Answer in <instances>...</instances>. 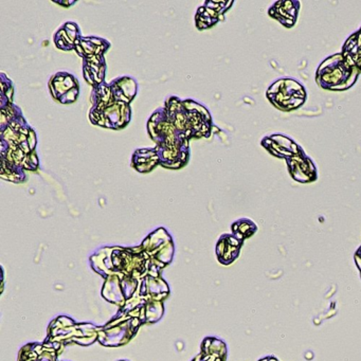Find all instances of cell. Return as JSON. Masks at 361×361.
<instances>
[{
    "label": "cell",
    "mask_w": 361,
    "mask_h": 361,
    "mask_svg": "<svg viewBox=\"0 0 361 361\" xmlns=\"http://www.w3.org/2000/svg\"><path fill=\"white\" fill-rule=\"evenodd\" d=\"M359 71L355 65L344 58L343 54H334L319 66L317 83L325 90H348L356 82Z\"/></svg>",
    "instance_id": "obj_1"
},
{
    "label": "cell",
    "mask_w": 361,
    "mask_h": 361,
    "mask_svg": "<svg viewBox=\"0 0 361 361\" xmlns=\"http://www.w3.org/2000/svg\"><path fill=\"white\" fill-rule=\"evenodd\" d=\"M267 98L280 111H290L305 102L306 92L299 82L282 79L270 86Z\"/></svg>",
    "instance_id": "obj_2"
},
{
    "label": "cell",
    "mask_w": 361,
    "mask_h": 361,
    "mask_svg": "<svg viewBox=\"0 0 361 361\" xmlns=\"http://www.w3.org/2000/svg\"><path fill=\"white\" fill-rule=\"evenodd\" d=\"M289 172L295 180L299 183H310L316 180V166L312 164V160L304 153L287 159Z\"/></svg>",
    "instance_id": "obj_3"
},
{
    "label": "cell",
    "mask_w": 361,
    "mask_h": 361,
    "mask_svg": "<svg viewBox=\"0 0 361 361\" xmlns=\"http://www.w3.org/2000/svg\"><path fill=\"white\" fill-rule=\"evenodd\" d=\"M284 138L285 136H283V135H276V136L274 135L270 138L264 139V140L268 142V145H264V147L268 151L271 152V154H274V155L278 156V157L286 158V159L303 153L302 149L289 138L287 142L283 145Z\"/></svg>",
    "instance_id": "obj_4"
},
{
    "label": "cell",
    "mask_w": 361,
    "mask_h": 361,
    "mask_svg": "<svg viewBox=\"0 0 361 361\" xmlns=\"http://www.w3.org/2000/svg\"><path fill=\"white\" fill-rule=\"evenodd\" d=\"M300 3L298 1H279L269 10L272 18L278 20L283 26L293 27L297 20Z\"/></svg>",
    "instance_id": "obj_5"
},
{
    "label": "cell",
    "mask_w": 361,
    "mask_h": 361,
    "mask_svg": "<svg viewBox=\"0 0 361 361\" xmlns=\"http://www.w3.org/2000/svg\"><path fill=\"white\" fill-rule=\"evenodd\" d=\"M342 54L361 71V29L346 41Z\"/></svg>",
    "instance_id": "obj_6"
}]
</instances>
